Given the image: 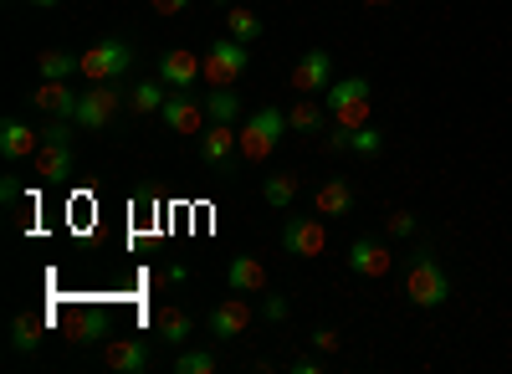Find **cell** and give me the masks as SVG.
<instances>
[{
	"mask_svg": "<svg viewBox=\"0 0 512 374\" xmlns=\"http://www.w3.org/2000/svg\"><path fill=\"white\" fill-rule=\"evenodd\" d=\"M72 164H77V154H72V118H52L47 129H41V149L31 159V170H36L41 185H67Z\"/></svg>",
	"mask_w": 512,
	"mask_h": 374,
	"instance_id": "cell-1",
	"label": "cell"
},
{
	"mask_svg": "<svg viewBox=\"0 0 512 374\" xmlns=\"http://www.w3.org/2000/svg\"><path fill=\"white\" fill-rule=\"evenodd\" d=\"M241 159L246 164H262V159H272V149H277V139L287 134V113H277V108H256V113H246L241 118Z\"/></svg>",
	"mask_w": 512,
	"mask_h": 374,
	"instance_id": "cell-2",
	"label": "cell"
},
{
	"mask_svg": "<svg viewBox=\"0 0 512 374\" xmlns=\"http://www.w3.org/2000/svg\"><path fill=\"white\" fill-rule=\"evenodd\" d=\"M323 103H328V113H333L338 129H349V134L364 129V123H369V108H374V103H369V77H359V72H354V77H338Z\"/></svg>",
	"mask_w": 512,
	"mask_h": 374,
	"instance_id": "cell-3",
	"label": "cell"
},
{
	"mask_svg": "<svg viewBox=\"0 0 512 374\" xmlns=\"http://www.w3.org/2000/svg\"><path fill=\"white\" fill-rule=\"evenodd\" d=\"M405 298L415 303V308H441L446 298H451V277H446V267L436 262V257H415L410 262V272H405Z\"/></svg>",
	"mask_w": 512,
	"mask_h": 374,
	"instance_id": "cell-4",
	"label": "cell"
},
{
	"mask_svg": "<svg viewBox=\"0 0 512 374\" xmlns=\"http://www.w3.org/2000/svg\"><path fill=\"white\" fill-rule=\"evenodd\" d=\"M118 108H128V93H118V82H93L88 93H77V113L72 123L77 129H108V123L118 118Z\"/></svg>",
	"mask_w": 512,
	"mask_h": 374,
	"instance_id": "cell-5",
	"label": "cell"
},
{
	"mask_svg": "<svg viewBox=\"0 0 512 374\" xmlns=\"http://www.w3.org/2000/svg\"><path fill=\"white\" fill-rule=\"evenodd\" d=\"M246 67H251V57H246V41L221 36L216 47L205 52V72H200V82H210V88H236Z\"/></svg>",
	"mask_w": 512,
	"mask_h": 374,
	"instance_id": "cell-6",
	"label": "cell"
},
{
	"mask_svg": "<svg viewBox=\"0 0 512 374\" xmlns=\"http://www.w3.org/2000/svg\"><path fill=\"white\" fill-rule=\"evenodd\" d=\"M128 67H134V47L128 41H93L88 52H82V77L88 82H118L128 77Z\"/></svg>",
	"mask_w": 512,
	"mask_h": 374,
	"instance_id": "cell-7",
	"label": "cell"
},
{
	"mask_svg": "<svg viewBox=\"0 0 512 374\" xmlns=\"http://www.w3.org/2000/svg\"><path fill=\"white\" fill-rule=\"evenodd\" d=\"M282 252L287 257H323L328 252V226H323V216L313 211V216H292L287 226H282Z\"/></svg>",
	"mask_w": 512,
	"mask_h": 374,
	"instance_id": "cell-8",
	"label": "cell"
},
{
	"mask_svg": "<svg viewBox=\"0 0 512 374\" xmlns=\"http://www.w3.org/2000/svg\"><path fill=\"white\" fill-rule=\"evenodd\" d=\"M62 328H67L72 344H108L113 339V313L98 308V303H77V308H67Z\"/></svg>",
	"mask_w": 512,
	"mask_h": 374,
	"instance_id": "cell-9",
	"label": "cell"
},
{
	"mask_svg": "<svg viewBox=\"0 0 512 374\" xmlns=\"http://www.w3.org/2000/svg\"><path fill=\"white\" fill-rule=\"evenodd\" d=\"M164 123H169L175 134H185V139H200V134H205V123H210L205 98H195V88L169 93V103H164Z\"/></svg>",
	"mask_w": 512,
	"mask_h": 374,
	"instance_id": "cell-10",
	"label": "cell"
},
{
	"mask_svg": "<svg viewBox=\"0 0 512 374\" xmlns=\"http://www.w3.org/2000/svg\"><path fill=\"white\" fill-rule=\"evenodd\" d=\"M251 318H256V308L246 303V293H231L226 303H216L210 308V318H205V328H210V339H241L246 328H251Z\"/></svg>",
	"mask_w": 512,
	"mask_h": 374,
	"instance_id": "cell-11",
	"label": "cell"
},
{
	"mask_svg": "<svg viewBox=\"0 0 512 374\" xmlns=\"http://www.w3.org/2000/svg\"><path fill=\"white\" fill-rule=\"evenodd\" d=\"M195 144H200V159L216 164V170H226V164L241 159V134H236V123H216V118H210L205 134H200Z\"/></svg>",
	"mask_w": 512,
	"mask_h": 374,
	"instance_id": "cell-12",
	"label": "cell"
},
{
	"mask_svg": "<svg viewBox=\"0 0 512 374\" xmlns=\"http://www.w3.org/2000/svg\"><path fill=\"white\" fill-rule=\"evenodd\" d=\"M333 88V57L318 47V52H303L297 57V67H292V93H328Z\"/></svg>",
	"mask_w": 512,
	"mask_h": 374,
	"instance_id": "cell-13",
	"label": "cell"
},
{
	"mask_svg": "<svg viewBox=\"0 0 512 374\" xmlns=\"http://www.w3.org/2000/svg\"><path fill=\"white\" fill-rule=\"evenodd\" d=\"M200 72H205V57H195L190 47H169V52L159 57V77H164L175 93H180V88H195Z\"/></svg>",
	"mask_w": 512,
	"mask_h": 374,
	"instance_id": "cell-14",
	"label": "cell"
},
{
	"mask_svg": "<svg viewBox=\"0 0 512 374\" xmlns=\"http://www.w3.org/2000/svg\"><path fill=\"white\" fill-rule=\"evenodd\" d=\"M349 267H354L359 277H390L395 252H390L384 241H374V236H359V241L349 246Z\"/></svg>",
	"mask_w": 512,
	"mask_h": 374,
	"instance_id": "cell-15",
	"label": "cell"
},
{
	"mask_svg": "<svg viewBox=\"0 0 512 374\" xmlns=\"http://www.w3.org/2000/svg\"><path fill=\"white\" fill-rule=\"evenodd\" d=\"M313 211H318L323 221H349V216H354V185H349L344 175L323 180L318 195H313Z\"/></svg>",
	"mask_w": 512,
	"mask_h": 374,
	"instance_id": "cell-16",
	"label": "cell"
},
{
	"mask_svg": "<svg viewBox=\"0 0 512 374\" xmlns=\"http://www.w3.org/2000/svg\"><path fill=\"white\" fill-rule=\"evenodd\" d=\"M31 108L52 113V118H72V113H77V93H72V82H47V77H41L36 88H31Z\"/></svg>",
	"mask_w": 512,
	"mask_h": 374,
	"instance_id": "cell-17",
	"label": "cell"
},
{
	"mask_svg": "<svg viewBox=\"0 0 512 374\" xmlns=\"http://www.w3.org/2000/svg\"><path fill=\"white\" fill-rule=\"evenodd\" d=\"M36 149H41V134L31 129V123H21V118L0 123V154H6L11 164L16 159H36Z\"/></svg>",
	"mask_w": 512,
	"mask_h": 374,
	"instance_id": "cell-18",
	"label": "cell"
},
{
	"mask_svg": "<svg viewBox=\"0 0 512 374\" xmlns=\"http://www.w3.org/2000/svg\"><path fill=\"white\" fill-rule=\"evenodd\" d=\"M103 364H108L113 374H144V369H149V349H144L139 339H108V344H103Z\"/></svg>",
	"mask_w": 512,
	"mask_h": 374,
	"instance_id": "cell-19",
	"label": "cell"
},
{
	"mask_svg": "<svg viewBox=\"0 0 512 374\" xmlns=\"http://www.w3.org/2000/svg\"><path fill=\"white\" fill-rule=\"evenodd\" d=\"M154 334L164 349H185L190 334H195V313L190 308H159V323H154Z\"/></svg>",
	"mask_w": 512,
	"mask_h": 374,
	"instance_id": "cell-20",
	"label": "cell"
},
{
	"mask_svg": "<svg viewBox=\"0 0 512 374\" xmlns=\"http://www.w3.org/2000/svg\"><path fill=\"white\" fill-rule=\"evenodd\" d=\"M226 287L231 293H267V267L256 262V257H231L226 262Z\"/></svg>",
	"mask_w": 512,
	"mask_h": 374,
	"instance_id": "cell-21",
	"label": "cell"
},
{
	"mask_svg": "<svg viewBox=\"0 0 512 374\" xmlns=\"http://www.w3.org/2000/svg\"><path fill=\"white\" fill-rule=\"evenodd\" d=\"M169 82L164 77H144V82H134L128 88V113H139V118H149V113H164V103H169Z\"/></svg>",
	"mask_w": 512,
	"mask_h": 374,
	"instance_id": "cell-22",
	"label": "cell"
},
{
	"mask_svg": "<svg viewBox=\"0 0 512 374\" xmlns=\"http://www.w3.org/2000/svg\"><path fill=\"white\" fill-rule=\"evenodd\" d=\"M328 118H333L328 103H318L313 93H303V103H292V108H287V129H297V134H318Z\"/></svg>",
	"mask_w": 512,
	"mask_h": 374,
	"instance_id": "cell-23",
	"label": "cell"
},
{
	"mask_svg": "<svg viewBox=\"0 0 512 374\" xmlns=\"http://www.w3.org/2000/svg\"><path fill=\"white\" fill-rule=\"evenodd\" d=\"M36 72L47 77V82H67L72 72H82V57H72V52H57V47H52V52H41V57H36Z\"/></svg>",
	"mask_w": 512,
	"mask_h": 374,
	"instance_id": "cell-24",
	"label": "cell"
},
{
	"mask_svg": "<svg viewBox=\"0 0 512 374\" xmlns=\"http://www.w3.org/2000/svg\"><path fill=\"white\" fill-rule=\"evenodd\" d=\"M205 113L216 118V123H241V93L236 88H210Z\"/></svg>",
	"mask_w": 512,
	"mask_h": 374,
	"instance_id": "cell-25",
	"label": "cell"
},
{
	"mask_svg": "<svg viewBox=\"0 0 512 374\" xmlns=\"http://www.w3.org/2000/svg\"><path fill=\"white\" fill-rule=\"evenodd\" d=\"M226 36L256 41V36H262V16H256L251 6H226Z\"/></svg>",
	"mask_w": 512,
	"mask_h": 374,
	"instance_id": "cell-26",
	"label": "cell"
},
{
	"mask_svg": "<svg viewBox=\"0 0 512 374\" xmlns=\"http://www.w3.org/2000/svg\"><path fill=\"white\" fill-rule=\"evenodd\" d=\"M36 339H41V318H36V313H16V318H11V349H16V354H31Z\"/></svg>",
	"mask_w": 512,
	"mask_h": 374,
	"instance_id": "cell-27",
	"label": "cell"
},
{
	"mask_svg": "<svg viewBox=\"0 0 512 374\" xmlns=\"http://www.w3.org/2000/svg\"><path fill=\"white\" fill-rule=\"evenodd\" d=\"M292 195H297V175H272L267 185H262V200L272 205V211H287V205H292Z\"/></svg>",
	"mask_w": 512,
	"mask_h": 374,
	"instance_id": "cell-28",
	"label": "cell"
},
{
	"mask_svg": "<svg viewBox=\"0 0 512 374\" xmlns=\"http://www.w3.org/2000/svg\"><path fill=\"white\" fill-rule=\"evenodd\" d=\"M349 149H354V154H364V159H374V154L384 149V134L374 129V123H364V129H354V134H349Z\"/></svg>",
	"mask_w": 512,
	"mask_h": 374,
	"instance_id": "cell-29",
	"label": "cell"
},
{
	"mask_svg": "<svg viewBox=\"0 0 512 374\" xmlns=\"http://www.w3.org/2000/svg\"><path fill=\"white\" fill-rule=\"evenodd\" d=\"M175 369H180V374H210V369H216V354H210V349H195V354H190V349H185V354L175 359Z\"/></svg>",
	"mask_w": 512,
	"mask_h": 374,
	"instance_id": "cell-30",
	"label": "cell"
},
{
	"mask_svg": "<svg viewBox=\"0 0 512 374\" xmlns=\"http://www.w3.org/2000/svg\"><path fill=\"white\" fill-rule=\"evenodd\" d=\"M384 231H390V236H415V216H410V211H390Z\"/></svg>",
	"mask_w": 512,
	"mask_h": 374,
	"instance_id": "cell-31",
	"label": "cell"
},
{
	"mask_svg": "<svg viewBox=\"0 0 512 374\" xmlns=\"http://www.w3.org/2000/svg\"><path fill=\"white\" fill-rule=\"evenodd\" d=\"M256 313H262L267 323H287V298H282V293H272V298H267L262 308H256Z\"/></svg>",
	"mask_w": 512,
	"mask_h": 374,
	"instance_id": "cell-32",
	"label": "cell"
},
{
	"mask_svg": "<svg viewBox=\"0 0 512 374\" xmlns=\"http://www.w3.org/2000/svg\"><path fill=\"white\" fill-rule=\"evenodd\" d=\"M149 6H154V16H185L195 0H149Z\"/></svg>",
	"mask_w": 512,
	"mask_h": 374,
	"instance_id": "cell-33",
	"label": "cell"
},
{
	"mask_svg": "<svg viewBox=\"0 0 512 374\" xmlns=\"http://www.w3.org/2000/svg\"><path fill=\"white\" fill-rule=\"evenodd\" d=\"M313 349L333 354V349H338V328H313Z\"/></svg>",
	"mask_w": 512,
	"mask_h": 374,
	"instance_id": "cell-34",
	"label": "cell"
},
{
	"mask_svg": "<svg viewBox=\"0 0 512 374\" xmlns=\"http://www.w3.org/2000/svg\"><path fill=\"white\" fill-rule=\"evenodd\" d=\"M323 149H328V154L349 149V129H338V123H333V129H328V139H323Z\"/></svg>",
	"mask_w": 512,
	"mask_h": 374,
	"instance_id": "cell-35",
	"label": "cell"
},
{
	"mask_svg": "<svg viewBox=\"0 0 512 374\" xmlns=\"http://www.w3.org/2000/svg\"><path fill=\"white\" fill-rule=\"evenodd\" d=\"M16 195H21V180H16V175H0V200H6V205H11Z\"/></svg>",
	"mask_w": 512,
	"mask_h": 374,
	"instance_id": "cell-36",
	"label": "cell"
},
{
	"mask_svg": "<svg viewBox=\"0 0 512 374\" xmlns=\"http://www.w3.org/2000/svg\"><path fill=\"white\" fill-rule=\"evenodd\" d=\"M26 6H57V0H26Z\"/></svg>",
	"mask_w": 512,
	"mask_h": 374,
	"instance_id": "cell-37",
	"label": "cell"
},
{
	"mask_svg": "<svg viewBox=\"0 0 512 374\" xmlns=\"http://www.w3.org/2000/svg\"><path fill=\"white\" fill-rule=\"evenodd\" d=\"M364 6H384V0H364Z\"/></svg>",
	"mask_w": 512,
	"mask_h": 374,
	"instance_id": "cell-38",
	"label": "cell"
}]
</instances>
